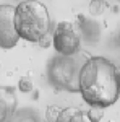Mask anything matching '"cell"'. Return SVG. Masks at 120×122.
Wrapping results in <instances>:
<instances>
[{"mask_svg":"<svg viewBox=\"0 0 120 122\" xmlns=\"http://www.w3.org/2000/svg\"><path fill=\"white\" fill-rule=\"evenodd\" d=\"M78 91L91 107L112 106L120 96L119 67L102 56L88 57L78 75Z\"/></svg>","mask_w":120,"mask_h":122,"instance_id":"1","label":"cell"},{"mask_svg":"<svg viewBox=\"0 0 120 122\" xmlns=\"http://www.w3.org/2000/svg\"><path fill=\"white\" fill-rule=\"evenodd\" d=\"M15 29L19 39L39 42L52 33V18L42 2L21 0L15 7Z\"/></svg>","mask_w":120,"mask_h":122,"instance_id":"2","label":"cell"},{"mask_svg":"<svg viewBox=\"0 0 120 122\" xmlns=\"http://www.w3.org/2000/svg\"><path fill=\"white\" fill-rule=\"evenodd\" d=\"M89 56L76 52L73 56H58L52 57L47 62V80L52 86L58 90L78 93V75L81 65Z\"/></svg>","mask_w":120,"mask_h":122,"instance_id":"3","label":"cell"},{"mask_svg":"<svg viewBox=\"0 0 120 122\" xmlns=\"http://www.w3.org/2000/svg\"><path fill=\"white\" fill-rule=\"evenodd\" d=\"M52 46L58 56H73L80 52L81 38L70 21H62L52 31Z\"/></svg>","mask_w":120,"mask_h":122,"instance_id":"4","label":"cell"},{"mask_svg":"<svg viewBox=\"0 0 120 122\" xmlns=\"http://www.w3.org/2000/svg\"><path fill=\"white\" fill-rule=\"evenodd\" d=\"M19 36L15 29V7L0 5V47L13 49L18 44Z\"/></svg>","mask_w":120,"mask_h":122,"instance_id":"5","label":"cell"},{"mask_svg":"<svg viewBox=\"0 0 120 122\" xmlns=\"http://www.w3.org/2000/svg\"><path fill=\"white\" fill-rule=\"evenodd\" d=\"M16 111V94L11 86H0V122H5Z\"/></svg>","mask_w":120,"mask_h":122,"instance_id":"6","label":"cell"},{"mask_svg":"<svg viewBox=\"0 0 120 122\" xmlns=\"http://www.w3.org/2000/svg\"><path fill=\"white\" fill-rule=\"evenodd\" d=\"M78 21H80V29L83 31L84 38L88 39L89 42H96L99 39V25L91 18H86L84 15H78Z\"/></svg>","mask_w":120,"mask_h":122,"instance_id":"7","label":"cell"},{"mask_svg":"<svg viewBox=\"0 0 120 122\" xmlns=\"http://www.w3.org/2000/svg\"><path fill=\"white\" fill-rule=\"evenodd\" d=\"M5 122H42V117L36 109L23 107V109H16Z\"/></svg>","mask_w":120,"mask_h":122,"instance_id":"8","label":"cell"},{"mask_svg":"<svg viewBox=\"0 0 120 122\" xmlns=\"http://www.w3.org/2000/svg\"><path fill=\"white\" fill-rule=\"evenodd\" d=\"M57 122H94V121L89 119L86 111L76 109V107H67V109H62Z\"/></svg>","mask_w":120,"mask_h":122,"instance_id":"9","label":"cell"},{"mask_svg":"<svg viewBox=\"0 0 120 122\" xmlns=\"http://www.w3.org/2000/svg\"><path fill=\"white\" fill-rule=\"evenodd\" d=\"M106 8H107L106 0H91V3H89V13L92 16H101Z\"/></svg>","mask_w":120,"mask_h":122,"instance_id":"10","label":"cell"},{"mask_svg":"<svg viewBox=\"0 0 120 122\" xmlns=\"http://www.w3.org/2000/svg\"><path fill=\"white\" fill-rule=\"evenodd\" d=\"M60 112H62V107H60V106H57V104L47 106V109H46V122H57L58 117H60Z\"/></svg>","mask_w":120,"mask_h":122,"instance_id":"11","label":"cell"},{"mask_svg":"<svg viewBox=\"0 0 120 122\" xmlns=\"http://www.w3.org/2000/svg\"><path fill=\"white\" fill-rule=\"evenodd\" d=\"M18 88L21 93H31L33 88H34V85H33V81L29 78L23 76V78H19V81H18Z\"/></svg>","mask_w":120,"mask_h":122,"instance_id":"12","label":"cell"},{"mask_svg":"<svg viewBox=\"0 0 120 122\" xmlns=\"http://www.w3.org/2000/svg\"><path fill=\"white\" fill-rule=\"evenodd\" d=\"M88 116H89V119L94 122H99L102 117V112H104V109H99V107H91L89 111H86Z\"/></svg>","mask_w":120,"mask_h":122,"instance_id":"13","label":"cell"}]
</instances>
